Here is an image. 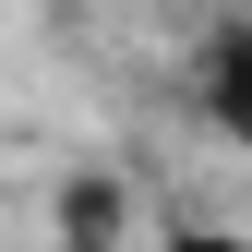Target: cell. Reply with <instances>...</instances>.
Segmentation results:
<instances>
[{
  "label": "cell",
  "mask_w": 252,
  "mask_h": 252,
  "mask_svg": "<svg viewBox=\"0 0 252 252\" xmlns=\"http://www.w3.org/2000/svg\"><path fill=\"white\" fill-rule=\"evenodd\" d=\"M120 240V180H72L60 192V252H108Z\"/></svg>",
  "instance_id": "obj_1"
},
{
  "label": "cell",
  "mask_w": 252,
  "mask_h": 252,
  "mask_svg": "<svg viewBox=\"0 0 252 252\" xmlns=\"http://www.w3.org/2000/svg\"><path fill=\"white\" fill-rule=\"evenodd\" d=\"M240 96H252V36H240V24H216V48H204V120H228V132H240Z\"/></svg>",
  "instance_id": "obj_2"
},
{
  "label": "cell",
  "mask_w": 252,
  "mask_h": 252,
  "mask_svg": "<svg viewBox=\"0 0 252 252\" xmlns=\"http://www.w3.org/2000/svg\"><path fill=\"white\" fill-rule=\"evenodd\" d=\"M156 252H240L228 228H180V240H156Z\"/></svg>",
  "instance_id": "obj_3"
}]
</instances>
